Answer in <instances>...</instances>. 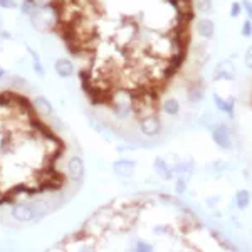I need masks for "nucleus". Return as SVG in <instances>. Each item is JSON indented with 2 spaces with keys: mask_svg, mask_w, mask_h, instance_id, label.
<instances>
[{
  "mask_svg": "<svg viewBox=\"0 0 252 252\" xmlns=\"http://www.w3.org/2000/svg\"><path fill=\"white\" fill-rule=\"evenodd\" d=\"M31 20H32V26L37 31H42V32L51 31L56 24H59L58 5L51 3V5H46V7H35L31 14Z\"/></svg>",
  "mask_w": 252,
  "mask_h": 252,
  "instance_id": "obj_1",
  "label": "nucleus"
},
{
  "mask_svg": "<svg viewBox=\"0 0 252 252\" xmlns=\"http://www.w3.org/2000/svg\"><path fill=\"white\" fill-rule=\"evenodd\" d=\"M138 34H140V31H138L136 24L131 22V20H125L123 24H120V26L116 27V32H115L116 46H120L123 49L131 47L133 44L136 42Z\"/></svg>",
  "mask_w": 252,
  "mask_h": 252,
  "instance_id": "obj_2",
  "label": "nucleus"
},
{
  "mask_svg": "<svg viewBox=\"0 0 252 252\" xmlns=\"http://www.w3.org/2000/svg\"><path fill=\"white\" fill-rule=\"evenodd\" d=\"M212 140L214 143L219 146L220 150H232L234 146V131L230 129V126L227 123H217L212 129Z\"/></svg>",
  "mask_w": 252,
  "mask_h": 252,
  "instance_id": "obj_3",
  "label": "nucleus"
},
{
  "mask_svg": "<svg viewBox=\"0 0 252 252\" xmlns=\"http://www.w3.org/2000/svg\"><path fill=\"white\" fill-rule=\"evenodd\" d=\"M138 129H140L141 135L148 138H155L163 135V121L158 118V115H152L138 120Z\"/></svg>",
  "mask_w": 252,
  "mask_h": 252,
  "instance_id": "obj_4",
  "label": "nucleus"
},
{
  "mask_svg": "<svg viewBox=\"0 0 252 252\" xmlns=\"http://www.w3.org/2000/svg\"><path fill=\"white\" fill-rule=\"evenodd\" d=\"M214 79L215 81H235V76H237V67L230 59H223L215 66L214 71Z\"/></svg>",
  "mask_w": 252,
  "mask_h": 252,
  "instance_id": "obj_5",
  "label": "nucleus"
},
{
  "mask_svg": "<svg viewBox=\"0 0 252 252\" xmlns=\"http://www.w3.org/2000/svg\"><path fill=\"white\" fill-rule=\"evenodd\" d=\"M187 99H189L190 104H198L204 101V94H205V89L204 84L200 83L198 79H192L187 83Z\"/></svg>",
  "mask_w": 252,
  "mask_h": 252,
  "instance_id": "obj_6",
  "label": "nucleus"
},
{
  "mask_svg": "<svg viewBox=\"0 0 252 252\" xmlns=\"http://www.w3.org/2000/svg\"><path fill=\"white\" fill-rule=\"evenodd\" d=\"M210 59V52L207 49V44L200 42V44H195V46L190 49V64L197 67H202L207 64V61Z\"/></svg>",
  "mask_w": 252,
  "mask_h": 252,
  "instance_id": "obj_7",
  "label": "nucleus"
},
{
  "mask_svg": "<svg viewBox=\"0 0 252 252\" xmlns=\"http://www.w3.org/2000/svg\"><path fill=\"white\" fill-rule=\"evenodd\" d=\"M12 217L17 222H31L35 219V214L31 207V202H20L12 207Z\"/></svg>",
  "mask_w": 252,
  "mask_h": 252,
  "instance_id": "obj_8",
  "label": "nucleus"
},
{
  "mask_svg": "<svg viewBox=\"0 0 252 252\" xmlns=\"http://www.w3.org/2000/svg\"><path fill=\"white\" fill-rule=\"evenodd\" d=\"M67 177L72 182H81L84 177V161L79 155H72L67 161Z\"/></svg>",
  "mask_w": 252,
  "mask_h": 252,
  "instance_id": "obj_9",
  "label": "nucleus"
},
{
  "mask_svg": "<svg viewBox=\"0 0 252 252\" xmlns=\"http://www.w3.org/2000/svg\"><path fill=\"white\" fill-rule=\"evenodd\" d=\"M153 170H155V173L165 182H170L175 177L173 166L161 157H157L155 160H153Z\"/></svg>",
  "mask_w": 252,
  "mask_h": 252,
  "instance_id": "obj_10",
  "label": "nucleus"
},
{
  "mask_svg": "<svg viewBox=\"0 0 252 252\" xmlns=\"http://www.w3.org/2000/svg\"><path fill=\"white\" fill-rule=\"evenodd\" d=\"M173 172L177 177L185 178V180H190V177L195 172V161L193 158H185V160H178L177 163L173 165Z\"/></svg>",
  "mask_w": 252,
  "mask_h": 252,
  "instance_id": "obj_11",
  "label": "nucleus"
},
{
  "mask_svg": "<svg viewBox=\"0 0 252 252\" xmlns=\"http://www.w3.org/2000/svg\"><path fill=\"white\" fill-rule=\"evenodd\" d=\"M113 172L120 178H129L136 172V163L131 160H118L113 163Z\"/></svg>",
  "mask_w": 252,
  "mask_h": 252,
  "instance_id": "obj_12",
  "label": "nucleus"
},
{
  "mask_svg": "<svg viewBox=\"0 0 252 252\" xmlns=\"http://www.w3.org/2000/svg\"><path fill=\"white\" fill-rule=\"evenodd\" d=\"M214 104H215V108L219 109L220 113H225L227 116L232 120L234 118V106H235V97H222V96H219L217 93H214Z\"/></svg>",
  "mask_w": 252,
  "mask_h": 252,
  "instance_id": "obj_13",
  "label": "nucleus"
},
{
  "mask_svg": "<svg viewBox=\"0 0 252 252\" xmlns=\"http://www.w3.org/2000/svg\"><path fill=\"white\" fill-rule=\"evenodd\" d=\"M195 29H197V34L205 40L214 39V35H215V24L207 17L198 19L197 22H195Z\"/></svg>",
  "mask_w": 252,
  "mask_h": 252,
  "instance_id": "obj_14",
  "label": "nucleus"
},
{
  "mask_svg": "<svg viewBox=\"0 0 252 252\" xmlns=\"http://www.w3.org/2000/svg\"><path fill=\"white\" fill-rule=\"evenodd\" d=\"M32 108H34L35 113H37L39 116H42V118H51L52 115H54V109H52L51 103H49L44 96L35 97L34 103H32Z\"/></svg>",
  "mask_w": 252,
  "mask_h": 252,
  "instance_id": "obj_15",
  "label": "nucleus"
},
{
  "mask_svg": "<svg viewBox=\"0 0 252 252\" xmlns=\"http://www.w3.org/2000/svg\"><path fill=\"white\" fill-rule=\"evenodd\" d=\"M54 69H56V72H58L59 78H63V79H67L74 74V64H72V61L64 59V58L56 61Z\"/></svg>",
  "mask_w": 252,
  "mask_h": 252,
  "instance_id": "obj_16",
  "label": "nucleus"
},
{
  "mask_svg": "<svg viewBox=\"0 0 252 252\" xmlns=\"http://www.w3.org/2000/svg\"><path fill=\"white\" fill-rule=\"evenodd\" d=\"M227 168H229V163H225L223 160H215L212 163L205 165V173L214 178H219L227 172Z\"/></svg>",
  "mask_w": 252,
  "mask_h": 252,
  "instance_id": "obj_17",
  "label": "nucleus"
},
{
  "mask_svg": "<svg viewBox=\"0 0 252 252\" xmlns=\"http://www.w3.org/2000/svg\"><path fill=\"white\" fill-rule=\"evenodd\" d=\"M161 111L166 116H177L180 113V101L177 97H166V99H163V103H161Z\"/></svg>",
  "mask_w": 252,
  "mask_h": 252,
  "instance_id": "obj_18",
  "label": "nucleus"
},
{
  "mask_svg": "<svg viewBox=\"0 0 252 252\" xmlns=\"http://www.w3.org/2000/svg\"><path fill=\"white\" fill-rule=\"evenodd\" d=\"M251 204V193L249 190H237L234 197V205L237 207L239 210H246Z\"/></svg>",
  "mask_w": 252,
  "mask_h": 252,
  "instance_id": "obj_19",
  "label": "nucleus"
},
{
  "mask_svg": "<svg viewBox=\"0 0 252 252\" xmlns=\"http://www.w3.org/2000/svg\"><path fill=\"white\" fill-rule=\"evenodd\" d=\"M192 7L200 15H209L214 10V0H193Z\"/></svg>",
  "mask_w": 252,
  "mask_h": 252,
  "instance_id": "obj_20",
  "label": "nucleus"
},
{
  "mask_svg": "<svg viewBox=\"0 0 252 252\" xmlns=\"http://www.w3.org/2000/svg\"><path fill=\"white\" fill-rule=\"evenodd\" d=\"M187 184H189V180L177 177V182H175V185H173L175 193H177V195H185L187 190H189V185H187Z\"/></svg>",
  "mask_w": 252,
  "mask_h": 252,
  "instance_id": "obj_21",
  "label": "nucleus"
},
{
  "mask_svg": "<svg viewBox=\"0 0 252 252\" xmlns=\"http://www.w3.org/2000/svg\"><path fill=\"white\" fill-rule=\"evenodd\" d=\"M241 34H242L246 39L252 37V22H251V19H247L246 22L242 24V27H241Z\"/></svg>",
  "mask_w": 252,
  "mask_h": 252,
  "instance_id": "obj_22",
  "label": "nucleus"
},
{
  "mask_svg": "<svg viewBox=\"0 0 252 252\" xmlns=\"http://www.w3.org/2000/svg\"><path fill=\"white\" fill-rule=\"evenodd\" d=\"M242 2H232L230 3V17L235 19V17H239V15L242 14Z\"/></svg>",
  "mask_w": 252,
  "mask_h": 252,
  "instance_id": "obj_23",
  "label": "nucleus"
},
{
  "mask_svg": "<svg viewBox=\"0 0 252 252\" xmlns=\"http://www.w3.org/2000/svg\"><path fill=\"white\" fill-rule=\"evenodd\" d=\"M205 204H207V207H209L210 210L217 209V205L220 204V197H219V195H214V197H207Z\"/></svg>",
  "mask_w": 252,
  "mask_h": 252,
  "instance_id": "obj_24",
  "label": "nucleus"
},
{
  "mask_svg": "<svg viewBox=\"0 0 252 252\" xmlns=\"http://www.w3.org/2000/svg\"><path fill=\"white\" fill-rule=\"evenodd\" d=\"M244 64L247 69H252V46L247 47L246 54H244Z\"/></svg>",
  "mask_w": 252,
  "mask_h": 252,
  "instance_id": "obj_25",
  "label": "nucleus"
},
{
  "mask_svg": "<svg viewBox=\"0 0 252 252\" xmlns=\"http://www.w3.org/2000/svg\"><path fill=\"white\" fill-rule=\"evenodd\" d=\"M242 9L247 14V19L252 20V0H242Z\"/></svg>",
  "mask_w": 252,
  "mask_h": 252,
  "instance_id": "obj_26",
  "label": "nucleus"
},
{
  "mask_svg": "<svg viewBox=\"0 0 252 252\" xmlns=\"http://www.w3.org/2000/svg\"><path fill=\"white\" fill-rule=\"evenodd\" d=\"M0 7L2 9H17V2L15 0H0Z\"/></svg>",
  "mask_w": 252,
  "mask_h": 252,
  "instance_id": "obj_27",
  "label": "nucleus"
},
{
  "mask_svg": "<svg viewBox=\"0 0 252 252\" xmlns=\"http://www.w3.org/2000/svg\"><path fill=\"white\" fill-rule=\"evenodd\" d=\"M136 249H138V251H146V252H150V251H153V246H152V244H148V242L140 241V242H136Z\"/></svg>",
  "mask_w": 252,
  "mask_h": 252,
  "instance_id": "obj_28",
  "label": "nucleus"
},
{
  "mask_svg": "<svg viewBox=\"0 0 252 252\" xmlns=\"http://www.w3.org/2000/svg\"><path fill=\"white\" fill-rule=\"evenodd\" d=\"M251 185H252V178H251Z\"/></svg>",
  "mask_w": 252,
  "mask_h": 252,
  "instance_id": "obj_29",
  "label": "nucleus"
}]
</instances>
